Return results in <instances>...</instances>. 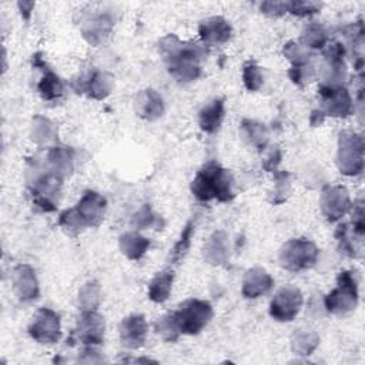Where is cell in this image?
<instances>
[{
	"label": "cell",
	"mask_w": 365,
	"mask_h": 365,
	"mask_svg": "<svg viewBox=\"0 0 365 365\" xmlns=\"http://www.w3.org/2000/svg\"><path fill=\"white\" fill-rule=\"evenodd\" d=\"M168 73L178 83H191L201 76L200 63L207 56V48L201 43L182 41L174 34L163 37L158 43Z\"/></svg>",
	"instance_id": "1"
},
{
	"label": "cell",
	"mask_w": 365,
	"mask_h": 365,
	"mask_svg": "<svg viewBox=\"0 0 365 365\" xmlns=\"http://www.w3.org/2000/svg\"><path fill=\"white\" fill-rule=\"evenodd\" d=\"M191 191L200 201L217 200L220 202H228L234 198L232 177L217 161H208L195 174L191 182Z\"/></svg>",
	"instance_id": "2"
},
{
	"label": "cell",
	"mask_w": 365,
	"mask_h": 365,
	"mask_svg": "<svg viewBox=\"0 0 365 365\" xmlns=\"http://www.w3.org/2000/svg\"><path fill=\"white\" fill-rule=\"evenodd\" d=\"M319 255L318 247L307 238L288 240L279 250V264L282 268L298 272L315 265Z\"/></svg>",
	"instance_id": "3"
},
{
	"label": "cell",
	"mask_w": 365,
	"mask_h": 365,
	"mask_svg": "<svg viewBox=\"0 0 365 365\" xmlns=\"http://www.w3.org/2000/svg\"><path fill=\"white\" fill-rule=\"evenodd\" d=\"M325 308L331 314L344 315L355 309L358 304V281L352 271H341L336 278V287L325 297Z\"/></svg>",
	"instance_id": "4"
},
{
	"label": "cell",
	"mask_w": 365,
	"mask_h": 365,
	"mask_svg": "<svg viewBox=\"0 0 365 365\" xmlns=\"http://www.w3.org/2000/svg\"><path fill=\"white\" fill-rule=\"evenodd\" d=\"M338 170L345 175H356L364 168V138L362 135L345 130L338 137L336 151Z\"/></svg>",
	"instance_id": "5"
},
{
	"label": "cell",
	"mask_w": 365,
	"mask_h": 365,
	"mask_svg": "<svg viewBox=\"0 0 365 365\" xmlns=\"http://www.w3.org/2000/svg\"><path fill=\"white\" fill-rule=\"evenodd\" d=\"M181 334L197 335L200 334L212 318V307L210 302L191 298L180 304L178 309L174 311Z\"/></svg>",
	"instance_id": "6"
},
{
	"label": "cell",
	"mask_w": 365,
	"mask_h": 365,
	"mask_svg": "<svg viewBox=\"0 0 365 365\" xmlns=\"http://www.w3.org/2000/svg\"><path fill=\"white\" fill-rule=\"evenodd\" d=\"M304 297L299 288L287 285L281 288L269 302V315L278 322L292 321L301 311Z\"/></svg>",
	"instance_id": "7"
},
{
	"label": "cell",
	"mask_w": 365,
	"mask_h": 365,
	"mask_svg": "<svg viewBox=\"0 0 365 365\" xmlns=\"http://www.w3.org/2000/svg\"><path fill=\"white\" fill-rule=\"evenodd\" d=\"M319 111L324 115L346 117L354 111V103L344 86H319Z\"/></svg>",
	"instance_id": "8"
},
{
	"label": "cell",
	"mask_w": 365,
	"mask_h": 365,
	"mask_svg": "<svg viewBox=\"0 0 365 365\" xmlns=\"http://www.w3.org/2000/svg\"><path fill=\"white\" fill-rule=\"evenodd\" d=\"M30 336L43 345L56 344L61 336L60 317L50 308H40L29 324Z\"/></svg>",
	"instance_id": "9"
},
{
	"label": "cell",
	"mask_w": 365,
	"mask_h": 365,
	"mask_svg": "<svg viewBox=\"0 0 365 365\" xmlns=\"http://www.w3.org/2000/svg\"><path fill=\"white\" fill-rule=\"evenodd\" d=\"M107 210V200L97 191L87 190L74 207V211L84 228L98 227Z\"/></svg>",
	"instance_id": "10"
},
{
	"label": "cell",
	"mask_w": 365,
	"mask_h": 365,
	"mask_svg": "<svg viewBox=\"0 0 365 365\" xmlns=\"http://www.w3.org/2000/svg\"><path fill=\"white\" fill-rule=\"evenodd\" d=\"M114 80L108 73L93 70L73 81L77 94H86L93 100H104L113 90Z\"/></svg>",
	"instance_id": "11"
},
{
	"label": "cell",
	"mask_w": 365,
	"mask_h": 365,
	"mask_svg": "<svg viewBox=\"0 0 365 365\" xmlns=\"http://www.w3.org/2000/svg\"><path fill=\"white\" fill-rule=\"evenodd\" d=\"M319 205L325 218L331 222H335L341 220L349 210V194L341 185H327L321 192Z\"/></svg>",
	"instance_id": "12"
},
{
	"label": "cell",
	"mask_w": 365,
	"mask_h": 365,
	"mask_svg": "<svg viewBox=\"0 0 365 365\" xmlns=\"http://www.w3.org/2000/svg\"><path fill=\"white\" fill-rule=\"evenodd\" d=\"M104 318L97 311H81L74 328L76 338L83 345H100L104 339Z\"/></svg>",
	"instance_id": "13"
},
{
	"label": "cell",
	"mask_w": 365,
	"mask_h": 365,
	"mask_svg": "<svg viewBox=\"0 0 365 365\" xmlns=\"http://www.w3.org/2000/svg\"><path fill=\"white\" fill-rule=\"evenodd\" d=\"M33 66L43 71L41 78L37 83V93L44 101L58 100L64 93V84L61 78L46 64L40 53L33 56Z\"/></svg>",
	"instance_id": "14"
},
{
	"label": "cell",
	"mask_w": 365,
	"mask_h": 365,
	"mask_svg": "<svg viewBox=\"0 0 365 365\" xmlns=\"http://www.w3.org/2000/svg\"><path fill=\"white\" fill-rule=\"evenodd\" d=\"M120 332V341L124 346L130 349H138L144 345L147 332H148V325L141 314H131L125 317L118 328Z\"/></svg>",
	"instance_id": "15"
},
{
	"label": "cell",
	"mask_w": 365,
	"mask_h": 365,
	"mask_svg": "<svg viewBox=\"0 0 365 365\" xmlns=\"http://www.w3.org/2000/svg\"><path fill=\"white\" fill-rule=\"evenodd\" d=\"M11 282H13L14 294L17 295L19 299L33 301V299L38 298L40 288H38L37 277H36L34 269L30 265H27V264L17 265L13 269Z\"/></svg>",
	"instance_id": "16"
},
{
	"label": "cell",
	"mask_w": 365,
	"mask_h": 365,
	"mask_svg": "<svg viewBox=\"0 0 365 365\" xmlns=\"http://www.w3.org/2000/svg\"><path fill=\"white\" fill-rule=\"evenodd\" d=\"M198 34L204 46H218L231 38V24L221 16H214L202 20L198 26Z\"/></svg>",
	"instance_id": "17"
},
{
	"label": "cell",
	"mask_w": 365,
	"mask_h": 365,
	"mask_svg": "<svg viewBox=\"0 0 365 365\" xmlns=\"http://www.w3.org/2000/svg\"><path fill=\"white\" fill-rule=\"evenodd\" d=\"M274 285L272 277L262 268L254 267L248 269L242 278L241 292L245 298H258L271 291Z\"/></svg>",
	"instance_id": "18"
},
{
	"label": "cell",
	"mask_w": 365,
	"mask_h": 365,
	"mask_svg": "<svg viewBox=\"0 0 365 365\" xmlns=\"http://www.w3.org/2000/svg\"><path fill=\"white\" fill-rule=\"evenodd\" d=\"M114 20L110 13H97L87 19L81 27L83 37L91 44L98 46L111 33Z\"/></svg>",
	"instance_id": "19"
},
{
	"label": "cell",
	"mask_w": 365,
	"mask_h": 365,
	"mask_svg": "<svg viewBox=\"0 0 365 365\" xmlns=\"http://www.w3.org/2000/svg\"><path fill=\"white\" fill-rule=\"evenodd\" d=\"M134 108L138 117L154 121L164 114V101L160 93L153 88H145L137 94Z\"/></svg>",
	"instance_id": "20"
},
{
	"label": "cell",
	"mask_w": 365,
	"mask_h": 365,
	"mask_svg": "<svg viewBox=\"0 0 365 365\" xmlns=\"http://www.w3.org/2000/svg\"><path fill=\"white\" fill-rule=\"evenodd\" d=\"M225 115V103L222 98H214L198 113V125L207 134H214L222 124Z\"/></svg>",
	"instance_id": "21"
},
{
	"label": "cell",
	"mask_w": 365,
	"mask_h": 365,
	"mask_svg": "<svg viewBox=\"0 0 365 365\" xmlns=\"http://www.w3.org/2000/svg\"><path fill=\"white\" fill-rule=\"evenodd\" d=\"M204 259L211 265H222L228 261L227 235L222 231H215L207 240L202 248Z\"/></svg>",
	"instance_id": "22"
},
{
	"label": "cell",
	"mask_w": 365,
	"mask_h": 365,
	"mask_svg": "<svg viewBox=\"0 0 365 365\" xmlns=\"http://www.w3.org/2000/svg\"><path fill=\"white\" fill-rule=\"evenodd\" d=\"M120 251L131 261H138L145 255L150 248V240L138 234L137 231L124 232L118 238Z\"/></svg>",
	"instance_id": "23"
},
{
	"label": "cell",
	"mask_w": 365,
	"mask_h": 365,
	"mask_svg": "<svg viewBox=\"0 0 365 365\" xmlns=\"http://www.w3.org/2000/svg\"><path fill=\"white\" fill-rule=\"evenodd\" d=\"M335 237L344 254H346L351 258H356L361 255L364 237L356 234L349 224H339L335 231Z\"/></svg>",
	"instance_id": "24"
},
{
	"label": "cell",
	"mask_w": 365,
	"mask_h": 365,
	"mask_svg": "<svg viewBox=\"0 0 365 365\" xmlns=\"http://www.w3.org/2000/svg\"><path fill=\"white\" fill-rule=\"evenodd\" d=\"M174 272L171 269H164L154 275L148 284V298L153 302H164L168 299L173 289Z\"/></svg>",
	"instance_id": "25"
},
{
	"label": "cell",
	"mask_w": 365,
	"mask_h": 365,
	"mask_svg": "<svg viewBox=\"0 0 365 365\" xmlns=\"http://www.w3.org/2000/svg\"><path fill=\"white\" fill-rule=\"evenodd\" d=\"M241 134L248 141L250 145L255 147L257 150H264L268 143V128L255 120L245 118L241 121Z\"/></svg>",
	"instance_id": "26"
},
{
	"label": "cell",
	"mask_w": 365,
	"mask_h": 365,
	"mask_svg": "<svg viewBox=\"0 0 365 365\" xmlns=\"http://www.w3.org/2000/svg\"><path fill=\"white\" fill-rule=\"evenodd\" d=\"M319 344V336L315 331L295 329L291 336V348L295 354L307 356L311 355Z\"/></svg>",
	"instance_id": "27"
},
{
	"label": "cell",
	"mask_w": 365,
	"mask_h": 365,
	"mask_svg": "<svg viewBox=\"0 0 365 365\" xmlns=\"http://www.w3.org/2000/svg\"><path fill=\"white\" fill-rule=\"evenodd\" d=\"M299 43L309 48H324L328 43V34L327 30L319 23H308L304 30L301 31Z\"/></svg>",
	"instance_id": "28"
},
{
	"label": "cell",
	"mask_w": 365,
	"mask_h": 365,
	"mask_svg": "<svg viewBox=\"0 0 365 365\" xmlns=\"http://www.w3.org/2000/svg\"><path fill=\"white\" fill-rule=\"evenodd\" d=\"M131 225L135 230H161L164 227V220L153 211L150 204H144L133 217Z\"/></svg>",
	"instance_id": "29"
},
{
	"label": "cell",
	"mask_w": 365,
	"mask_h": 365,
	"mask_svg": "<svg viewBox=\"0 0 365 365\" xmlns=\"http://www.w3.org/2000/svg\"><path fill=\"white\" fill-rule=\"evenodd\" d=\"M57 135V127L48 118L37 115L33 118L31 124V138L37 144H48Z\"/></svg>",
	"instance_id": "30"
},
{
	"label": "cell",
	"mask_w": 365,
	"mask_h": 365,
	"mask_svg": "<svg viewBox=\"0 0 365 365\" xmlns=\"http://www.w3.org/2000/svg\"><path fill=\"white\" fill-rule=\"evenodd\" d=\"M101 289L97 281L86 282L78 291V307L81 311H96L100 304Z\"/></svg>",
	"instance_id": "31"
},
{
	"label": "cell",
	"mask_w": 365,
	"mask_h": 365,
	"mask_svg": "<svg viewBox=\"0 0 365 365\" xmlns=\"http://www.w3.org/2000/svg\"><path fill=\"white\" fill-rule=\"evenodd\" d=\"M155 332L158 336H161L167 342H175L180 338L181 331H180L174 311L168 312L157 319Z\"/></svg>",
	"instance_id": "32"
},
{
	"label": "cell",
	"mask_w": 365,
	"mask_h": 365,
	"mask_svg": "<svg viewBox=\"0 0 365 365\" xmlns=\"http://www.w3.org/2000/svg\"><path fill=\"white\" fill-rule=\"evenodd\" d=\"M194 231H195V222L194 221H188L185 224V227L182 228L181 231V235L180 238L177 240L175 245L173 247L171 252H170V259L177 264L181 261V258L185 255V252L188 251L190 245H191V238L194 235Z\"/></svg>",
	"instance_id": "33"
},
{
	"label": "cell",
	"mask_w": 365,
	"mask_h": 365,
	"mask_svg": "<svg viewBox=\"0 0 365 365\" xmlns=\"http://www.w3.org/2000/svg\"><path fill=\"white\" fill-rule=\"evenodd\" d=\"M242 81L247 90L257 91L261 88L264 83V76L261 71V67L255 61H247L242 66Z\"/></svg>",
	"instance_id": "34"
},
{
	"label": "cell",
	"mask_w": 365,
	"mask_h": 365,
	"mask_svg": "<svg viewBox=\"0 0 365 365\" xmlns=\"http://www.w3.org/2000/svg\"><path fill=\"white\" fill-rule=\"evenodd\" d=\"M284 56L291 61L292 66H304L309 63V50L304 47L301 43L288 41L282 48Z\"/></svg>",
	"instance_id": "35"
},
{
	"label": "cell",
	"mask_w": 365,
	"mask_h": 365,
	"mask_svg": "<svg viewBox=\"0 0 365 365\" xmlns=\"http://www.w3.org/2000/svg\"><path fill=\"white\" fill-rule=\"evenodd\" d=\"M291 191V182H289V175L285 171H275V187L272 191V198L271 201L274 204H281L287 200Z\"/></svg>",
	"instance_id": "36"
},
{
	"label": "cell",
	"mask_w": 365,
	"mask_h": 365,
	"mask_svg": "<svg viewBox=\"0 0 365 365\" xmlns=\"http://www.w3.org/2000/svg\"><path fill=\"white\" fill-rule=\"evenodd\" d=\"M322 7V3L318 1H307V0H292L289 1L288 13L298 16V17H307L318 13Z\"/></svg>",
	"instance_id": "37"
},
{
	"label": "cell",
	"mask_w": 365,
	"mask_h": 365,
	"mask_svg": "<svg viewBox=\"0 0 365 365\" xmlns=\"http://www.w3.org/2000/svg\"><path fill=\"white\" fill-rule=\"evenodd\" d=\"M288 76L297 86H304L314 76V68L309 63L304 66H292L288 71Z\"/></svg>",
	"instance_id": "38"
},
{
	"label": "cell",
	"mask_w": 365,
	"mask_h": 365,
	"mask_svg": "<svg viewBox=\"0 0 365 365\" xmlns=\"http://www.w3.org/2000/svg\"><path fill=\"white\" fill-rule=\"evenodd\" d=\"M289 1H282V0H271V1H262L259 4V10L271 17H279L285 13H288Z\"/></svg>",
	"instance_id": "39"
},
{
	"label": "cell",
	"mask_w": 365,
	"mask_h": 365,
	"mask_svg": "<svg viewBox=\"0 0 365 365\" xmlns=\"http://www.w3.org/2000/svg\"><path fill=\"white\" fill-rule=\"evenodd\" d=\"M281 161V151L277 148L269 153V155L264 160V168L267 171H277V165Z\"/></svg>",
	"instance_id": "40"
},
{
	"label": "cell",
	"mask_w": 365,
	"mask_h": 365,
	"mask_svg": "<svg viewBox=\"0 0 365 365\" xmlns=\"http://www.w3.org/2000/svg\"><path fill=\"white\" fill-rule=\"evenodd\" d=\"M19 9L21 11V16L29 20L30 19V14H31V9L34 7V3L33 1H19Z\"/></svg>",
	"instance_id": "41"
},
{
	"label": "cell",
	"mask_w": 365,
	"mask_h": 365,
	"mask_svg": "<svg viewBox=\"0 0 365 365\" xmlns=\"http://www.w3.org/2000/svg\"><path fill=\"white\" fill-rule=\"evenodd\" d=\"M324 118H325V115L319 110H314L312 114H311V120L309 121H311L312 125H319V124H322Z\"/></svg>",
	"instance_id": "42"
}]
</instances>
